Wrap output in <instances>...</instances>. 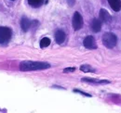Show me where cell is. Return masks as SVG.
Instances as JSON below:
<instances>
[{"instance_id":"8","label":"cell","mask_w":121,"mask_h":113,"mask_svg":"<svg viewBox=\"0 0 121 113\" xmlns=\"http://www.w3.org/2000/svg\"><path fill=\"white\" fill-rule=\"evenodd\" d=\"M101 29H102V21L97 19H94L91 22V30L94 32H99Z\"/></svg>"},{"instance_id":"16","label":"cell","mask_w":121,"mask_h":113,"mask_svg":"<svg viewBox=\"0 0 121 113\" xmlns=\"http://www.w3.org/2000/svg\"><path fill=\"white\" fill-rule=\"evenodd\" d=\"M67 3H68V5L70 7H73L75 5V3H76V0H67Z\"/></svg>"},{"instance_id":"9","label":"cell","mask_w":121,"mask_h":113,"mask_svg":"<svg viewBox=\"0 0 121 113\" xmlns=\"http://www.w3.org/2000/svg\"><path fill=\"white\" fill-rule=\"evenodd\" d=\"M65 37H66L65 32H63V31H61V30L57 31L56 33H55V40H56V42H57L58 44H60V45L64 42Z\"/></svg>"},{"instance_id":"2","label":"cell","mask_w":121,"mask_h":113,"mask_svg":"<svg viewBox=\"0 0 121 113\" xmlns=\"http://www.w3.org/2000/svg\"><path fill=\"white\" fill-rule=\"evenodd\" d=\"M117 42V35L113 32H106L103 36V44L107 48H113L116 47Z\"/></svg>"},{"instance_id":"13","label":"cell","mask_w":121,"mask_h":113,"mask_svg":"<svg viewBox=\"0 0 121 113\" xmlns=\"http://www.w3.org/2000/svg\"><path fill=\"white\" fill-rule=\"evenodd\" d=\"M49 45H50V39H49V38L44 37V38L41 39V41H40V47L44 48V47H48Z\"/></svg>"},{"instance_id":"4","label":"cell","mask_w":121,"mask_h":113,"mask_svg":"<svg viewBox=\"0 0 121 113\" xmlns=\"http://www.w3.org/2000/svg\"><path fill=\"white\" fill-rule=\"evenodd\" d=\"M83 27V18L79 12L76 11L73 17V28L75 31H78Z\"/></svg>"},{"instance_id":"3","label":"cell","mask_w":121,"mask_h":113,"mask_svg":"<svg viewBox=\"0 0 121 113\" xmlns=\"http://www.w3.org/2000/svg\"><path fill=\"white\" fill-rule=\"evenodd\" d=\"M11 34H12V32L9 28L0 26V43L3 44L8 42L10 39Z\"/></svg>"},{"instance_id":"5","label":"cell","mask_w":121,"mask_h":113,"mask_svg":"<svg viewBox=\"0 0 121 113\" xmlns=\"http://www.w3.org/2000/svg\"><path fill=\"white\" fill-rule=\"evenodd\" d=\"M83 44H84V47L88 49H96L97 48L96 41H95L94 37H93V36H91V35L87 36V37L84 39Z\"/></svg>"},{"instance_id":"10","label":"cell","mask_w":121,"mask_h":113,"mask_svg":"<svg viewBox=\"0 0 121 113\" xmlns=\"http://www.w3.org/2000/svg\"><path fill=\"white\" fill-rule=\"evenodd\" d=\"M21 26H22V29L23 32H27L31 26V21L27 18L23 17L22 19V20H21Z\"/></svg>"},{"instance_id":"7","label":"cell","mask_w":121,"mask_h":113,"mask_svg":"<svg viewBox=\"0 0 121 113\" xmlns=\"http://www.w3.org/2000/svg\"><path fill=\"white\" fill-rule=\"evenodd\" d=\"M108 3L114 11L117 12L121 9V0H108Z\"/></svg>"},{"instance_id":"15","label":"cell","mask_w":121,"mask_h":113,"mask_svg":"<svg viewBox=\"0 0 121 113\" xmlns=\"http://www.w3.org/2000/svg\"><path fill=\"white\" fill-rule=\"evenodd\" d=\"M76 70V68H65L63 70V72H74Z\"/></svg>"},{"instance_id":"14","label":"cell","mask_w":121,"mask_h":113,"mask_svg":"<svg viewBox=\"0 0 121 113\" xmlns=\"http://www.w3.org/2000/svg\"><path fill=\"white\" fill-rule=\"evenodd\" d=\"M74 92H76V93H79V94H81L82 96H85V97H91V95L87 94V93H84V92H82V91H80V90H77V89H75V90H74Z\"/></svg>"},{"instance_id":"12","label":"cell","mask_w":121,"mask_h":113,"mask_svg":"<svg viewBox=\"0 0 121 113\" xmlns=\"http://www.w3.org/2000/svg\"><path fill=\"white\" fill-rule=\"evenodd\" d=\"M80 70H82L83 72H95V70L91 67L90 65H82L80 67Z\"/></svg>"},{"instance_id":"11","label":"cell","mask_w":121,"mask_h":113,"mask_svg":"<svg viewBox=\"0 0 121 113\" xmlns=\"http://www.w3.org/2000/svg\"><path fill=\"white\" fill-rule=\"evenodd\" d=\"M43 3H44V0H28V4L34 8H38Z\"/></svg>"},{"instance_id":"6","label":"cell","mask_w":121,"mask_h":113,"mask_svg":"<svg viewBox=\"0 0 121 113\" xmlns=\"http://www.w3.org/2000/svg\"><path fill=\"white\" fill-rule=\"evenodd\" d=\"M100 19H101V21L104 22V23H108L111 21L112 19V17L111 15L108 13V11L104 9V8H102L100 10Z\"/></svg>"},{"instance_id":"1","label":"cell","mask_w":121,"mask_h":113,"mask_svg":"<svg viewBox=\"0 0 121 113\" xmlns=\"http://www.w3.org/2000/svg\"><path fill=\"white\" fill-rule=\"evenodd\" d=\"M50 68V64L47 62L38 61H22L20 64V70L22 71H32V70H40Z\"/></svg>"}]
</instances>
